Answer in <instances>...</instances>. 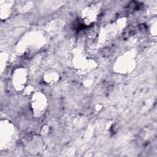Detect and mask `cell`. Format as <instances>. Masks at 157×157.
Returning <instances> with one entry per match:
<instances>
[{"instance_id": "2", "label": "cell", "mask_w": 157, "mask_h": 157, "mask_svg": "<svg viewBox=\"0 0 157 157\" xmlns=\"http://www.w3.org/2000/svg\"><path fill=\"white\" fill-rule=\"evenodd\" d=\"M26 81V73L23 69L17 71L14 73L13 82V85L18 90L23 89Z\"/></svg>"}, {"instance_id": "1", "label": "cell", "mask_w": 157, "mask_h": 157, "mask_svg": "<svg viewBox=\"0 0 157 157\" xmlns=\"http://www.w3.org/2000/svg\"><path fill=\"white\" fill-rule=\"evenodd\" d=\"M33 112L36 117L42 115L46 109L47 102L45 96L42 94H34L31 102Z\"/></svg>"}]
</instances>
